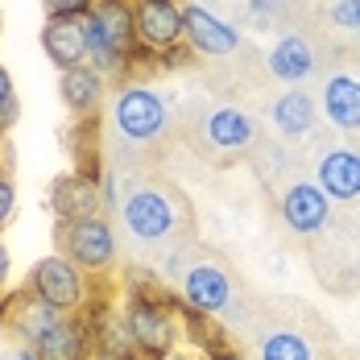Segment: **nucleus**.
<instances>
[{"instance_id": "nucleus-1", "label": "nucleus", "mask_w": 360, "mask_h": 360, "mask_svg": "<svg viewBox=\"0 0 360 360\" xmlns=\"http://www.w3.org/2000/svg\"><path fill=\"white\" fill-rule=\"evenodd\" d=\"M87 34V67L112 79L129 67L137 54V30H133V0H96V8L83 17Z\"/></svg>"}, {"instance_id": "nucleus-2", "label": "nucleus", "mask_w": 360, "mask_h": 360, "mask_svg": "<svg viewBox=\"0 0 360 360\" xmlns=\"http://www.w3.org/2000/svg\"><path fill=\"white\" fill-rule=\"evenodd\" d=\"M124 323L137 344V352L149 360L174 352L179 344V298H170L162 286H133L124 298Z\"/></svg>"}, {"instance_id": "nucleus-3", "label": "nucleus", "mask_w": 360, "mask_h": 360, "mask_svg": "<svg viewBox=\"0 0 360 360\" xmlns=\"http://www.w3.org/2000/svg\"><path fill=\"white\" fill-rule=\"evenodd\" d=\"M30 290L46 307H54L58 315H79L91 294H87V282H83V269L75 265L71 257L54 252V257H41L34 265V278H30Z\"/></svg>"}, {"instance_id": "nucleus-4", "label": "nucleus", "mask_w": 360, "mask_h": 360, "mask_svg": "<svg viewBox=\"0 0 360 360\" xmlns=\"http://www.w3.org/2000/svg\"><path fill=\"white\" fill-rule=\"evenodd\" d=\"M63 236V257H71L83 274H108L116 261V232L104 216L67 219L58 228Z\"/></svg>"}, {"instance_id": "nucleus-5", "label": "nucleus", "mask_w": 360, "mask_h": 360, "mask_svg": "<svg viewBox=\"0 0 360 360\" xmlns=\"http://www.w3.org/2000/svg\"><path fill=\"white\" fill-rule=\"evenodd\" d=\"M112 124L124 141H153L166 129V104L153 87L145 83H124L112 100Z\"/></svg>"}, {"instance_id": "nucleus-6", "label": "nucleus", "mask_w": 360, "mask_h": 360, "mask_svg": "<svg viewBox=\"0 0 360 360\" xmlns=\"http://www.w3.org/2000/svg\"><path fill=\"white\" fill-rule=\"evenodd\" d=\"M137 46L149 54H174L186 37V4L182 0H133Z\"/></svg>"}, {"instance_id": "nucleus-7", "label": "nucleus", "mask_w": 360, "mask_h": 360, "mask_svg": "<svg viewBox=\"0 0 360 360\" xmlns=\"http://www.w3.org/2000/svg\"><path fill=\"white\" fill-rule=\"evenodd\" d=\"M120 219L137 240L153 245V240H166L179 228V203L158 186H137L120 199Z\"/></svg>"}, {"instance_id": "nucleus-8", "label": "nucleus", "mask_w": 360, "mask_h": 360, "mask_svg": "<svg viewBox=\"0 0 360 360\" xmlns=\"http://www.w3.org/2000/svg\"><path fill=\"white\" fill-rule=\"evenodd\" d=\"M186 50L195 54H207V58H228L236 46H240V30L232 21L216 17L207 4H186V37H182Z\"/></svg>"}, {"instance_id": "nucleus-9", "label": "nucleus", "mask_w": 360, "mask_h": 360, "mask_svg": "<svg viewBox=\"0 0 360 360\" xmlns=\"http://www.w3.org/2000/svg\"><path fill=\"white\" fill-rule=\"evenodd\" d=\"M179 302L195 315H216L232 302V278L212 265V261H199L182 274V286H179Z\"/></svg>"}, {"instance_id": "nucleus-10", "label": "nucleus", "mask_w": 360, "mask_h": 360, "mask_svg": "<svg viewBox=\"0 0 360 360\" xmlns=\"http://www.w3.org/2000/svg\"><path fill=\"white\" fill-rule=\"evenodd\" d=\"M327 216L331 199L319 191V182H290L282 191V219L298 236H315L319 228H327Z\"/></svg>"}, {"instance_id": "nucleus-11", "label": "nucleus", "mask_w": 360, "mask_h": 360, "mask_svg": "<svg viewBox=\"0 0 360 360\" xmlns=\"http://www.w3.org/2000/svg\"><path fill=\"white\" fill-rule=\"evenodd\" d=\"M0 319L8 323V331H13V335H21V340L37 344L50 327L63 319V315H58L54 307H46L34 290L25 286L21 294H13V298H4V302H0Z\"/></svg>"}, {"instance_id": "nucleus-12", "label": "nucleus", "mask_w": 360, "mask_h": 360, "mask_svg": "<svg viewBox=\"0 0 360 360\" xmlns=\"http://www.w3.org/2000/svg\"><path fill=\"white\" fill-rule=\"evenodd\" d=\"M315 182L327 199L352 203L360 199V153L356 149H327L315 162Z\"/></svg>"}, {"instance_id": "nucleus-13", "label": "nucleus", "mask_w": 360, "mask_h": 360, "mask_svg": "<svg viewBox=\"0 0 360 360\" xmlns=\"http://www.w3.org/2000/svg\"><path fill=\"white\" fill-rule=\"evenodd\" d=\"M41 50H46V58H50L58 71L87 63L83 17H46V25H41Z\"/></svg>"}, {"instance_id": "nucleus-14", "label": "nucleus", "mask_w": 360, "mask_h": 360, "mask_svg": "<svg viewBox=\"0 0 360 360\" xmlns=\"http://www.w3.org/2000/svg\"><path fill=\"white\" fill-rule=\"evenodd\" d=\"M58 96L71 108V116L91 120V116H100V104H104V75L87 63L67 67V71H58Z\"/></svg>"}, {"instance_id": "nucleus-15", "label": "nucleus", "mask_w": 360, "mask_h": 360, "mask_svg": "<svg viewBox=\"0 0 360 360\" xmlns=\"http://www.w3.org/2000/svg\"><path fill=\"white\" fill-rule=\"evenodd\" d=\"M319 108L335 129L360 133V79L348 71L331 75L323 83V91H319Z\"/></svg>"}, {"instance_id": "nucleus-16", "label": "nucleus", "mask_w": 360, "mask_h": 360, "mask_svg": "<svg viewBox=\"0 0 360 360\" xmlns=\"http://www.w3.org/2000/svg\"><path fill=\"white\" fill-rule=\"evenodd\" d=\"M37 360H87L91 356V331L83 315H63L41 340L34 344Z\"/></svg>"}, {"instance_id": "nucleus-17", "label": "nucleus", "mask_w": 360, "mask_h": 360, "mask_svg": "<svg viewBox=\"0 0 360 360\" xmlns=\"http://www.w3.org/2000/svg\"><path fill=\"white\" fill-rule=\"evenodd\" d=\"M100 203H104L100 199V179H91V174H67V179H58L50 186V207L58 212L63 224L83 216H100L96 212Z\"/></svg>"}, {"instance_id": "nucleus-18", "label": "nucleus", "mask_w": 360, "mask_h": 360, "mask_svg": "<svg viewBox=\"0 0 360 360\" xmlns=\"http://www.w3.org/2000/svg\"><path fill=\"white\" fill-rule=\"evenodd\" d=\"M203 137H207V145L219 149V153H240V149H249L252 137H257V120H252L249 112L224 104V108H216L203 120Z\"/></svg>"}, {"instance_id": "nucleus-19", "label": "nucleus", "mask_w": 360, "mask_h": 360, "mask_svg": "<svg viewBox=\"0 0 360 360\" xmlns=\"http://www.w3.org/2000/svg\"><path fill=\"white\" fill-rule=\"evenodd\" d=\"M265 67H269L274 79H282V83H290V87H298L302 79H311V75H315V46H311L302 34L278 37V46L269 50Z\"/></svg>"}, {"instance_id": "nucleus-20", "label": "nucleus", "mask_w": 360, "mask_h": 360, "mask_svg": "<svg viewBox=\"0 0 360 360\" xmlns=\"http://www.w3.org/2000/svg\"><path fill=\"white\" fill-rule=\"evenodd\" d=\"M269 120H274V129H278L282 137H307V133L315 129V100H311L307 91L290 87V91H282V96L274 100Z\"/></svg>"}, {"instance_id": "nucleus-21", "label": "nucleus", "mask_w": 360, "mask_h": 360, "mask_svg": "<svg viewBox=\"0 0 360 360\" xmlns=\"http://www.w3.org/2000/svg\"><path fill=\"white\" fill-rule=\"evenodd\" d=\"M261 360H311V348L302 335L294 331H274L265 344H261Z\"/></svg>"}, {"instance_id": "nucleus-22", "label": "nucleus", "mask_w": 360, "mask_h": 360, "mask_svg": "<svg viewBox=\"0 0 360 360\" xmlns=\"http://www.w3.org/2000/svg\"><path fill=\"white\" fill-rule=\"evenodd\" d=\"M327 17H331V25H340V30L360 37V0H335Z\"/></svg>"}, {"instance_id": "nucleus-23", "label": "nucleus", "mask_w": 360, "mask_h": 360, "mask_svg": "<svg viewBox=\"0 0 360 360\" xmlns=\"http://www.w3.org/2000/svg\"><path fill=\"white\" fill-rule=\"evenodd\" d=\"M13 120H17V87H13L8 71L0 67V133L13 129Z\"/></svg>"}, {"instance_id": "nucleus-24", "label": "nucleus", "mask_w": 360, "mask_h": 360, "mask_svg": "<svg viewBox=\"0 0 360 360\" xmlns=\"http://www.w3.org/2000/svg\"><path fill=\"white\" fill-rule=\"evenodd\" d=\"M46 17H87L96 8V0H41Z\"/></svg>"}, {"instance_id": "nucleus-25", "label": "nucleus", "mask_w": 360, "mask_h": 360, "mask_svg": "<svg viewBox=\"0 0 360 360\" xmlns=\"http://www.w3.org/2000/svg\"><path fill=\"white\" fill-rule=\"evenodd\" d=\"M13 207H17V186L8 174H0V228L13 219Z\"/></svg>"}, {"instance_id": "nucleus-26", "label": "nucleus", "mask_w": 360, "mask_h": 360, "mask_svg": "<svg viewBox=\"0 0 360 360\" xmlns=\"http://www.w3.org/2000/svg\"><path fill=\"white\" fill-rule=\"evenodd\" d=\"M286 4H290V0H249V8L261 17V21H265V17H274V13H282Z\"/></svg>"}, {"instance_id": "nucleus-27", "label": "nucleus", "mask_w": 360, "mask_h": 360, "mask_svg": "<svg viewBox=\"0 0 360 360\" xmlns=\"http://www.w3.org/2000/svg\"><path fill=\"white\" fill-rule=\"evenodd\" d=\"M8 278H13V257H8L4 240H0V298H4V290H8Z\"/></svg>"}, {"instance_id": "nucleus-28", "label": "nucleus", "mask_w": 360, "mask_h": 360, "mask_svg": "<svg viewBox=\"0 0 360 360\" xmlns=\"http://www.w3.org/2000/svg\"><path fill=\"white\" fill-rule=\"evenodd\" d=\"M207 360H245V356H240L236 348H228V344H224V348H216V352H207Z\"/></svg>"}, {"instance_id": "nucleus-29", "label": "nucleus", "mask_w": 360, "mask_h": 360, "mask_svg": "<svg viewBox=\"0 0 360 360\" xmlns=\"http://www.w3.org/2000/svg\"><path fill=\"white\" fill-rule=\"evenodd\" d=\"M8 360H37V352L34 348H25V352H17V356H8Z\"/></svg>"}, {"instance_id": "nucleus-30", "label": "nucleus", "mask_w": 360, "mask_h": 360, "mask_svg": "<svg viewBox=\"0 0 360 360\" xmlns=\"http://www.w3.org/2000/svg\"><path fill=\"white\" fill-rule=\"evenodd\" d=\"M158 360H191V356H182V352H166V356H158Z\"/></svg>"}]
</instances>
